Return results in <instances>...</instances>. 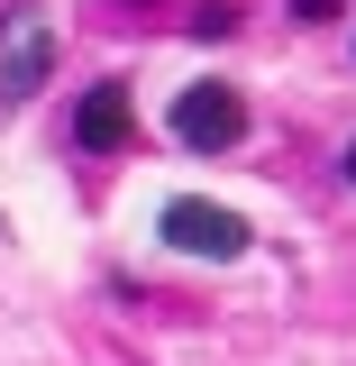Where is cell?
Segmentation results:
<instances>
[{"label": "cell", "mask_w": 356, "mask_h": 366, "mask_svg": "<svg viewBox=\"0 0 356 366\" xmlns=\"http://www.w3.org/2000/svg\"><path fill=\"white\" fill-rule=\"evenodd\" d=\"M46 64H55V19L46 9H0V101L9 110L28 92H46Z\"/></svg>", "instance_id": "cell-1"}, {"label": "cell", "mask_w": 356, "mask_h": 366, "mask_svg": "<svg viewBox=\"0 0 356 366\" xmlns=\"http://www.w3.org/2000/svg\"><path fill=\"white\" fill-rule=\"evenodd\" d=\"M165 238H174L183 257H210V266H228L238 247H247V220L238 211H220V202H165Z\"/></svg>", "instance_id": "cell-2"}, {"label": "cell", "mask_w": 356, "mask_h": 366, "mask_svg": "<svg viewBox=\"0 0 356 366\" xmlns=\"http://www.w3.org/2000/svg\"><path fill=\"white\" fill-rule=\"evenodd\" d=\"M174 137L183 147H238V137H247V101L228 83H192L174 101Z\"/></svg>", "instance_id": "cell-3"}, {"label": "cell", "mask_w": 356, "mask_h": 366, "mask_svg": "<svg viewBox=\"0 0 356 366\" xmlns=\"http://www.w3.org/2000/svg\"><path fill=\"white\" fill-rule=\"evenodd\" d=\"M128 129H137V119H128V92H119V83H91L83 110H73V137H83L91 156H119V147H128Z\"/></svg>", "instance_id": "cell-4"}, {"label": "cell", "mask_w": 356, "mask_h": 366, "mask_svg": "<svg viewBox=\"0 0 356 366\" xmlns=\"http://www.w3.org/2000/svg\"><path fill=\"white\" fill-rule=\"evenodd\" d=\"M347 183H356V147H347Z\"/></svg>", "instance_id": "cell-5"}]
</instances>
